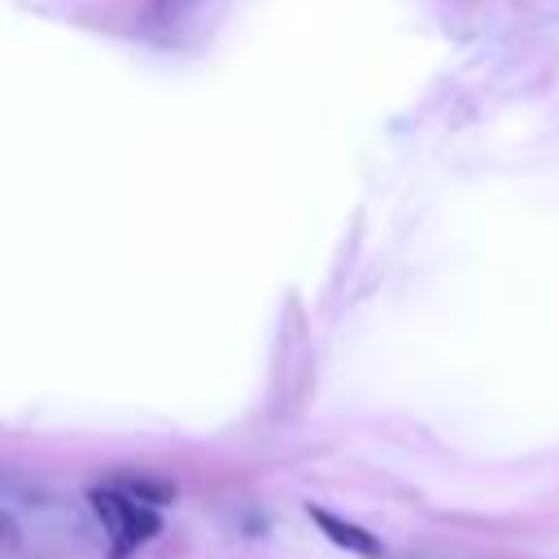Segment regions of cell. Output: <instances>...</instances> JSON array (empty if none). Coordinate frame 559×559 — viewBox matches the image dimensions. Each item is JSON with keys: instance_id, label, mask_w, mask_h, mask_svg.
Returning a JSON list of instances; mask_svg holds the SVG:
<instances>
[{"instance_id": "6da1fadb", "label": "cell", "mask_w": 559, "mask_h": 559, "mask_svg": "<svg viewBox=\"0 0 559 559\" xmlns=\"http://www.w3.org/2000/svg\"><path fill=\"white\" fill-rule=\"evenodd\" d=\"M96 520L105 524L109 542H114V555H131L135 546H144L153 533H157V511L140 498H131L127 489H92L87 493Z\"/></svg>"}, {"instance_id": "7a4b0ae2", "label": "cell", "mask_w": 559, "mask_h": 559, "mask_svg": "<svg viewBox=\"0 0 559 559\" xmlns=\"http://www.w3.org/2000/svg\"><path fill=\"white\" fill-rule=\"evenodd\" d=\"M306 515L323 528V537H328L332 546H341V550H349V555H362V559H380V555H384V546H380L376 533H367L362 524H354V520L328 511L323 502H306Z\"/></svg>"}, {"instance_id": "3957f363", "label": "cell", "mask_w": 559, "mask_h": 559, "mask_svg": "<svg viewBox=\"0 0 559 559\" xmlns=\"http://www.w3.org/2000/svg\"><path fill=\"white\" fill-rule=\"evenodd\" d=\"M0 533H4V524H0Z\"/></svg>"}]
</instances>
